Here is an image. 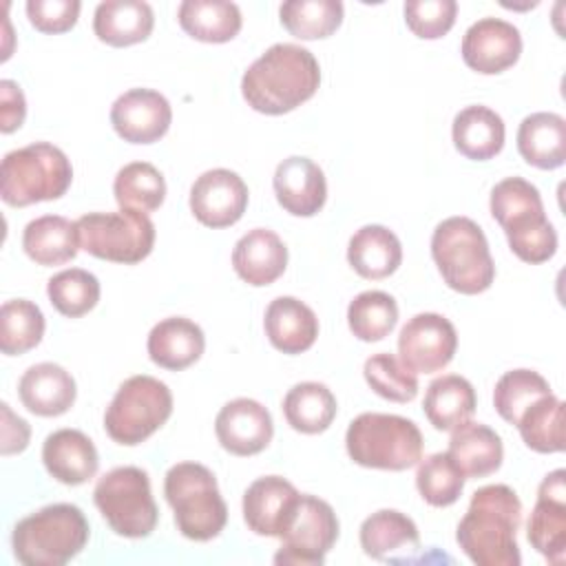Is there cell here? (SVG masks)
<instances>
[{
    "mask_svg": "<svg viewBox=\"0 0 566 566\" xmlns=\"http://www.w3.org/2000/svg\"><path fill=\"white\" fill-rule=\"evenodd\" d=\"M522 502L506 484H486L471 495L458 524L455 539L462 553L478 566H520L517 528Z\"/></svg>",
    "mask_w": 566,
    "mask_h": 566,
    "instance_id": "obj_1",
    "label": "cell"
},
{
    "mask_svg": "<svg viewBox=\"0 0 566 566\" xmlns=\"http://www.w3.org/2000/svg\"><path fill=\"white\" fill-rule=\"evenodd\" d=\"M318 84L321 66L312 51L279 42L248 66L241 77V95L256 113L283 115L307 102Z\"/></svg>",
    "mask_w": 566,
    "mask_h": 566,
    "instance_id": "obj_2",
    "label": "cell"
},
{
    "mask_svg": "<svg viewBox=\"0 0 566 566\" xmlns=\"http://www.w3.org/2000/svg\"><path fill=\"white\" fill-rule=\"evenodd\" d=\"M489 208L502 226L509 248L524 263H544L557 252V232L544 212L539 190L531 181L522 177L497 181Z\"/></svg>",
    "mask_w": 566,
    "mask_h": 566,
    "instance_id": "obj_3",
    "label": "cell"
},
{
    "mask_svg": "<svg viewBox=\"0 0 566 566\" xmlns=\"http://www.w3.org/2000/svg\"><path fill=\"white\" fill-rule=\"evenodd\" d=\"M91 535L75 504H49L20 520L11 535L13 555L24 566H64L82 553Z\"/></svg>",
    "mask_w": 566,
    "mask_h": 566,
    "instance_id": "obj_4",
    "label": "cell"
},
{
    "mask_svg": "<svg viewBox=\"0 0 566 566\" xmlns=\"http://www.w3.org/2000/svg\"><path fill=\"white\" fill-rule=\"evenodd\" d=\"M431 256L442 281L460 294H480L495 279V263L482 228L469 217H449L431 234Z\"/></svg>",
    "mask_w": 566,
    "mask_h": 566,
    "instance_id": "obj_5",
    "label": "cell"
},
{
    "mask_svg": "<svg viewBox=\"0 0 566 566\" xmlns=\"http://www.w3.org/2000/svg\"><path fill=\"white\" fill-rule=\"evenodd\" d=\"M164 495L175 513L177 531L195 542L214 539L226 522L228 506L214 473L199 462H177L166 471Z\"/></svg>",
    "mask_w": 566,
    "mask_h": 566,
    "instance_id": "obj_6",
    "label": "cell"
},
{
    "mask_svg": "<svg viewBox=\"0 0 566 566\" xmlns=\"http://www.w3.org/2000/svg\"><path fill=\"white\" fill-rule=\"evenodd\" d=\"M422 444L418 424L396 413L365 411L349 422L345 433L347 455L367 469L405 471L420 462Z\"/></svg>",
    "mask_w": 566,
    "mask_h": 566,
    "instance_id": "obj_7",
    "label": "cell"
},
{
    "mask_svg": "<svg viewBox=\"0 0 566 566\" xmlns=\"http://www.w3.org/2000/svg\"><path fill=\"white\" fill-rule=\"evenodd\" d=\"M73 181V166L64 150L49 142H33L4 155L0 166V197L13 208L60 199Z\"/></svg>",
    "mask_w": 566,
    "mask_h": 566,
    "instance_id": "obj_8",
    "label": "cell"
},
{
    "mask_svg": "<svg viewBox=\"0 0 566 566\" xmlns=\"http://www.w3.org/2000/svg\"><path fill=\"white\" fill-rule=\"evenodd\" d=\"M172 413V394L155 376L126 378L104 411V429L117 444L135 447L150 438Z\"/></svg>",
    "mask_w": 566,
    "mask_h": 566,
    "instance_id": "obj_9",
    "label": "cell"
},
{
    "mask_svg": "<svg viewBox=\"0 0 566 566\" xmlns=\"http://www.w3.org/2000/svg\"><path fill=\"white\" fill-rule=\"evenodd\" d=\"M93 500L106 524L122 537H148L159 520L148 473L139 467H115L104 473Z\"/></svg>",
    "mask_w": 566,
    "mask_h": 566,
    "instance_id": "obj_10",
    "label": "cell"
},
{
    "mask_svg": "<svg viewBox=\"0 0 566 566\" xmlns=\"http://www.w3.org/2000/svg\"><path fill=\"white\" fill-rule=\"evenodd\" d=\"M77 243L88 254L113 263H139L155 245V226L148 214L119 208L117 212H88L75 221Z\"/></svg>",
    "mask_w": 566,
    "mask_h": 566,
    "instance_id": "obj_11",
    "label": "cell"
},
{
    "mask_svg": "<svg viewBox=\"0 0 566 566\" xmlns=\"http://www.w3.org/2000/svg\"><path fill=\"white\" fill-rule=\"evenodd\" d=\"M338 539V517L334 509L316 497L301 493L292 511V517L281 535V548L274 555V564L318 566Z\"/></svg>",
    "mask_w": 566,
    "mask_h": 566,
    "instance_id": "obj_12",
    "label": "cell"
},
{
    "mask_svg": "<svg viewBox=\"0 0 566 566\" xmlns=\"http://www.w3.org/2000/svg\"><path fill=\"white\" fill-rule=\"evenodd\" d=\"M458 349L453 323L436 312L411 316L398 334V358L413 374L444 369Z\"/></svg>",
    "mask_w": 566,
    "mask_h": 566,
    "instance_id": "obj_13",
    "label": "cell"
},
{
    "mask_svg": "<svg viewBox=\"0 0 566 566\" xmlns=\"http://www.w3.org/2000/svg\"><path fill=\"white\" fill-rule=\"evenodd\" d=\"M248 208L245 181L228 168L201 172L190 188V210L208 228H228L237 223Z\"/></svg>",
    "mask_w": 566,
    "mask_h": 566,
    "instance_id": "obj_14",
    "label": "cell"
},
{
    "mask_svg": "<svg viewBox=\"0 0 566 566\" xmlns=\"http://www.w3.org/2000/svg\"><path fill=\"white\" fill-rule=\"evenodd\" d=\"M531 546L553 564L566 557V471H551L537 489V502L526 524Z\"/></svg>",
    "mask_w": 566,
    "mask_h": 566,
    "instance_id": "obj_15",
    "label": "cell"
},
{
    "mask_svg": "<svg viewBox=\"0 0 566 566\" xmlns=\"http://www.w3.org/2000/svg\"><path fill=\"white\" fill-rule=\"evenodd\" d=\"M172 122L170 102L153 88H130L111 106L115 133L130 144H153L161 139Z\"/></svg>",
    "mask_w": 566,
    "mask_h": 566,
    "instance_id": "obj_16",
    "label": "cell"
},
{
    "mask_svg": "<svg viewBox=\"0 0 566 566\" xmlns=\"http://www.w3.org/2000/svg\"><path fill=\"white\" fill-rule=\"evenodd\" d=\"M522 35L517 27L502 18H480L462 38V60L482 75L506 71L520 60Z\"/></svg>",
    "mask_w": 566,
    "mask_h": 566,
    "instance_id": "obj_17",
    "label": "cell"
},
{
    "mask_svg": "<svg viewBox=\"0 0 566 566\" xmlns=\"http://www.w3.org/2000/svg\"><path fill=\"white\" fill-rule=\"evenodd\" d=\"M214 433L228 453L254 455L270 444L274 424L270 411L261 402L252 398H234L219 409Z\"/></svg>",
    "mask_w": 566,
    "mask_h": 566,
    "instance_id": "obj_18",
    "label": "cell"
},
{
    "mask_svg": "<svg viewBox=\"0 0 566 566\" xmlns=\"http://www.w3.org/2000/svg\"><path fill=\"white\" fill-rule=\"evenodd\" d=\"M298 495L296 486L281 475L256 478L243 493V520L248 528L256 535L281 539Z\"/></svg>",
    "mask_w": 566,
    "mask_h": 566,
    "instance_id": "obj_19",
    "label": "cell"
},
{
    "mask_svg": "<svg viewBox=\"0 0 566 566\" xmlns=\"http://www.w3.org/2000/svg\"><path fill=\"white\" fill-rule=\"evenodd\" d=\"M274 195L281 208L294 217H314L327 199V181L316 161L292 155L274 170Z\"/></svg>",
    "mask_w": 566,
    "mask_h": 566,
    "instance_id": "obj_20",
    "label": "cell"
},
{
    "mask_svg": "<svg viewBox=\"0 0 566 566\" xmlns=\"http://www.w3.org/2000/svg\"><path fill=\"white\" fill-rule=\"evenodd\" d=\"M358 537L365 555L380 562H405L420 551L416 522L396 509H380L365 517Z\"/></svg>",
    "mask_w": 566,
    "mask_h": 566,
    "instance_id": "obj_21",
    "label": "cell"
},
{
    "mask_svg": "<svg viewBox=\"0 0 566 566\" xmlns=\"http://www.w3.org/2000/svg\"><path fill=\"white\" fill-rule=\"evenodd\" d=\"M42 462L53 480L77 486L97 473L99 455L93 440L80 429H57L42 444Z\"/></svg>",
    "mask_w": 566,
    "mask_h": 566,
    "instance_id": "obj_22",
    "label": "cell"
},
{
    "mask_svg": "<svg viewBox=\"0 0 566 566\" xmlns=\"http://www.w3.org/2000/svg\"><path fill=\"white\" fill-rule=\"evenodd\" d=\"M232 268L248 285H270L287 268V248L274 230L254 228L234 243Z\"/></svg>",
    "mask_w": 566,
    "mask_h": 566,
    "instance_id": "obj_23",
    "label": "cell"
},
{
    "mask_svg": "<svg viewBox=\"0 0 566 566\" xmlns=\"http://www.w3.org/2000/svg\"><path fill=\"white\" fill-rule=\"evenodd\" d=\"M75 394L77 389L73 376L55 363L31 365L18 382V396L22 405L31 413L44 418L66 413L75 402Z\"/></svg>",
    "mask_w": 566,
    "mask_h": 566,
    "instance_id": "obj_24",
    "label": "cell"
},
{
    "mask_svg": "<svg viewBox=\"0 0 566 566\" xmlns=\"http://www.w3.org/2000/svg\"><path fill=\"white\" fill-rule=\"evenodd\" d=\"M146 349L155 365L179 371L201 358L206 336L195 321L186 316H168L150 329Z\"/></svg>",
    "mask_w": 566,
    "mask_h": 566,
    "instance_id": "obj_25",
    "label": "cell"
},
{
    "mask_svg": "<svg viewBox=\"0 0 566 566\" xmlns=\"http://www.w3.org/2000/svg\"><path fill=\"white\" fill-rule=\"evenodd\" d=\"M263 327L268 340L283 354L307 352L318 336V318L314 310L294 296L270 301Z\"/></svg>",
    "mask_w": 566,
    "mask_h": 566,
    "instance_id": "obj_26",
    "label": "cell"
},
{
    "mask_svg": "<svg viewBox=\"0 0 566 566\" xmlns=\"http://www.w3.org/2000/svg\"><path fill=\"white\" fill-rule=\"evenodd\" d=\"M522 159L539 170H555L566 161V119L557 113H531L517 128Z\"/></svg>",
    "mask_w": 566,
    "mask_h": 566,
    "instance_id": "obj_27",
    "label": "cell"
},
{
    "mask_svg": "<svg viewBox=\"0 0 566 566\" xmlns=\"http://www.w3.org/2000/svg\"><path fill=\"white\" fill-rule=\"evenodd\" d=\"M464 478H484L495 473L504 460L502 438L482 422H462L451 431L447 451Z\"/></svg>",
    "mask_w": 566,
    "mask_h": 566,
    "instance_id": "obj_28",
    "label": "cell"
},
{
    "mask_svg": "<svg viewBox=\"0 0 566 566\" xmlns=\"http://www.w3.org/2000/svg\"><path fill=\"white\" fill-rule=\"evenodd\" d=\"M347 261L363 279H387L402 261L400 239L380 223L363 226L349 239Z\"/></svg>",
    "mask_w": 566,
    "mask_h": 566,
    "instance_id": "obj_29",
    "label": "cell"
},
{
    "mask_svg": "<svg viewBox=\"0 0 566 566\" xmlns=\"http://www.w3.org/2000/svg\"><path fill=\"white\" fill-rule=\"evenodd\" d=\"M153 27V9L142 0H106L97 4L93 15V31L97 40L111 46H130L144 42Z\"/></svg>",
    "mask_w": 566,
    "mask_h": 566,
    "instance_id": "obj_30",
    "label": "cell"
},
{
    "mask_svg": "<svg viewBox=\"0 0 566 566\" xmlns=\"http://www.w3.org/2000/svg\"><path fill=\"white\" fill-rule=\"evenodd\" d=\"M504 122L502 117L482 104L462 108L453 117L451 137L460 155L475 161H486L504 148Z\"/></svg>",
    "mask_w": 566,
    "mask_h": 566,
    "instance_id": "obj_31",
    "label": "cell"
},
{
    "mask_svg": "<svg viewBox=\"0 0 566 566\" xmlns=\"http://www.w3.org/2000/svg\"><path fill=\"white\" fill-rule=\"evenodd\" d=\"M427 420L438 431H453L475 411V389L458 374H444L429 382L422 400Z\"/></svg>",
    "mask_w": 566,
    "mask_h": 566,
    "instance_id": "obj_32",
    "label": "cell"
},
{
    "mask_svg": "<svg viewBox=\"0 0 566 566\" xmlns=\"http://www.w3.org/2000/svg\"><path fill=\"white\" fill-rule=\"evenodd\" d=\"M22 248L38 265H62L75 259L80 243L75 221L60 214H44L27 223Z\"/></svg>",
    "mask_w": 566,
    "mask_h": 566,
    "instance_id": "obj_33",
    "label": "cell"
},
{
    "mask_svg": "<svg viewBox=\"0 0 566 566\" xmlns=\"http://www.w3.org/2000/svg\"><path fill=\"white\" fill-rule=\"evenodd\" d=\"M181 29L199 42H230L241 31V11L228 0H184L177 9Z\"/></svg>",
    "mask_w": 566,
    "mask_h": 566,
    "instance_id": "obj_34",
    "label": "cell"
},
{
    "mask_svg": "<svg viewBox=\"0 0 566 566\" xmlns=\"http://www.w3.org/2000/svg\"><path fill=\"white\" fill-rule=\"evenodd\" d=\"M336 411V396L323 382H298L283 398L285 420L294 431L301 433H323L334 422Z\"/></svg>",
    "mask_w": 566,
    "mask_h": 566,
    "instance_id": "obj_35",
    "label": "cell"
},
{
    "mask_svg": "<svg viewBox=\"0 0 566 566\" xmlns=\"http://www.w3.org/2000/svg\"><path fill=\"white\" fill-rule=\"evenodd\" d=\"M515 427L524 444L537 453H559L566 447L564 402L553 394L531 402Z\"/></svg>",
    "mask_w": 566,
    "mask_h": 566,
    "instance_id": "obj_36",
    "label": "cell"
},
{
    "mask_svg": "<svg viewBox=\"0 0 566 566\" xmlns=\"http://www.w3.org/2000/svg\"><path fill=\"white\" fill-rule=\"evenodd\" d=\"M113 195L119 208L148 214L164 203L166 179L153 164L130 161L117 170L113 181Z\"/></svg>",
    "mask_w": 566,
    "mask_h": 566,
    "instance_id": "obj_37",
    "label": "cell"
},
{
    "mask_svg": "<svg viewBox=\"0 0 566 566\" xmlns=\"http://www.w3.org/2000/svg\"><path fill=\"white\" fill-rule=\"evenodd\" d=\"M44 327V314L33 301H4L0 307V352L15 356L33 349L42 340Z\"/></svg>",
    "mask_w": 566,
    "mask_h": 566,
    "instance_id": "obj_38",
    "label": "cell"
},
{
    "mask_svg": "<svg viewBox=\"0 0 566 566\" xmlns=\"http://www.w3.org/2000/svg\"><path fill=\"white\" fill-rule=\"evenodd\" d=\"M281 24L298 40H321L332 35L343 22L338 0H287L279 9Z\"/></svg>",
    "mask_w": 566,
    "mask_h": 566,
    "instance_id": "obj_39",
    "label": "cell"
},
{
    "mask_svg": "<svg viewBox=\"0 0 566 566\" xmlns=\"http://www.w3.org/2000/svg\"><path fill=\"white\" fill-rule=\"evenodd\" d=\"M398 323V303L391 294L367 290L354 296L347 307V325L358 340L376 343L391 334Z\"/></svg>",
    "mask_w": 566,
    "mask_h": 566,
    "instance_id": "obj_40",
    "label": "cell"
},
{
    "mask_svg": "<svg viewBox=\"0 0 566 566\" xmlns=\"http://www.w3.org/2000/svg\"><path fill=\"white\" fill-rule=\"evenodd\" d=\"M99 281L95 274L82 268H71L53 274L46 283V294L51 305L69 318H80L88 314L99 301Z\"/></svg>",
    "mask_w": 566,
    "mask_h": 566,
    "instance_id": "obj_41",
    "label": "cell"
},
{
    "mask_svg": "<svg viewBox=\"0 0 566 566\" xmlns=\"http://www.w3.org/2000/svg\"><path fill=\"white\" fill-rule=\"evenodd\" d=\"M464 475L453 462V458L444 451L431 453L424 460L420 458L418 471H416V486L422 500L431 506H451L458 502L462 489H464Z\"/></svg>",
    "mask_w": 566,
    "mask_h": 566,
    "instance_id": "obj_42",
    "label": "cell"
},
{
    "mask_svg": "<svg viewBox=\"0 0 566 566\" xmlns=\"http://www.w3.org/2000/svg\"><path fill=\"white\" fill-rule=\"evenodd\" d=\"M546 394H551V385L544 376L533 369H511L495 382L493 405L502 420L517 424L524 409Z\"/></svg>",
    "mask_w": 566,
    "mask_h": 566,
    "instance_id": "obj_43",
    "label": "cell"
},
{
    "mask_svg": "<svg viewBox=\"0 0 566 566\" xmlns=\"http://www.w3.org/2000/svg\"><path fill=\"white\" fill-rule=\"evenodd\" d=\"M367 385L391 402H409L418 394V376L402 365L394 354L380 352L365 360L363 367Z\"/></svg>",
    "mask_w": 566,
    "mask_h": 566,
    "instance_id": "obj_44",
    "label": "cell"
},
{
    "mask_svg": "<svg viewBox=\"0 0 566 566\" xmlns=\"http://www.w3.org/2000/svg\"><path fill=\"white\" fill-rule=\"evenodd\" d=\"M405 22L422 40L442 38L455 22V0H409L405 2Z\"/></svg>",
    "mask_w": 566,
    "mask_h": 566,
    "instance_id": "obj_45",
    "label": "cell"
},
{
    "mask_svg": "<svg viewBox=\"0 0 566 566\" xmlns=\"http://www.w3.org/2000/svg\"><path fill=\"white\" fill-rule=\"evenodd\" d=\"M82 4L77 0H29V22L42 33H64L75 27Z\"/></svg>",
    "mask_w": 566,
    "mask_h": 566,
    "instance_id": "obj_46",
    "label": "cell"
},
{
    "mask_svg": "<svg viewBox=\"0 0 566 566\" xmlns=\"http://www.w3.org/2000/svg\"><path fill=\"white\" fill-rule=\"evenodd\" d=\"M27 115V102L22 88L13 80L0 82V130L13 133L22 126Z\"/></svg>",
    "mask_w": 566,
    "mask_h": 566,
    "instance_id": "obj_47",
    "label": "cell"
},
{
    "mask_svg": "<svg viewBox=\"0 0 566 566\" xmlns=\"http://www.w3.org/2000/svg\"><path fill=\"white\" fill-rule=\"evenodd\" d=\"M2 411V455H11V453H20L29 447V438H31V429L27 424L24 418L15 416L7 402L0 405Z\"/></svg>",
    "mask_w": 566,
    "mask_h": 566,
    "instance_id": "obj_48",
    "label": "cell"
}]
</instances>
